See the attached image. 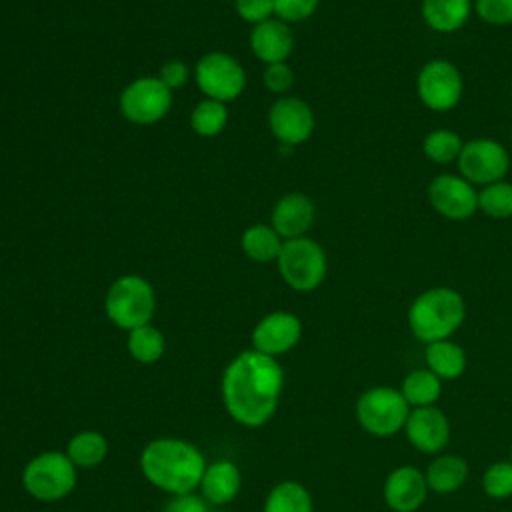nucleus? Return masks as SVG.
<instances>
[{"instance_id": "nucleus-1", "label": "nucleus", "mask_w": 512, "mask_h": 512, "mask_svg": "<svg viewBox=\"0 0 512 512\" xmlns=\"http://www.w3.org/2000/svg\"><path fill=\"white\" fill-rule=\"evenodd\" d=\"M282 386L284 372L274 356L254 348L244 350L222 374V400L226 412L238 424L258 428L278 410Z\"/></svg>"}, {"instance_id": "nucleus-2", "label": "nucleus", "mask_w": 512, "mask_h": 512, "mask_svg": "<svg viewBox=\"0 0 512 512\" xmlns=\"http://www.w3.org/2000/svg\"><path fill=\"white\" fill-rule=\"evenodd\" d=\"M142 474L156 488L176 496L194 492L206 470L202 452L180 438H156L140 454Z\"/></svg>"}, {"instance_id": "nucleus-3", "label": "nucleus", "mask_w": 512, "mask_h": 512, "mask_svg": "<svg viewBox=\"0 0 512 512\" xmlns=\"http://www.w3.org/2000/svg\"><path fill=\"white\" fill-rule=\"evenodd\" d=\"M466 320L464 296L448 286H434L418 294L408 308V326L424 344L450 338Z\"/></svg>"}, {"instance_id": "nucleus-4", "label": "nucleus", "mask_w": 512, "mask_h": 512, "mask_svg": "<svg viewBox=\"0 0 512 512\" xmlns=\"http://www.w3.org/2000/svg\"><path fill=\"white\" fill-rule=\"evenodd\" d=\"M104 310L114 326L128 332L150 324L156 310L154 288L146 278L138 274L120 276L110 284L106 292Z\"/></svg>"}, {"instance_id": "nucleus-5", "label": "nucleus", "mask_w": 512, "mask_h": 512, "mask_svg": "<svg viewBox=\"0 0 512 512\" xmlns=\"http://www.w3.org/2000/svg\"><path fill=\"white\" fill-rule=\"evenodd\" d=\"M410 404L400 388L374 386L356 400V420L364 432L376 438H390L404 430L410 414Z\"/></svg>"}, {"instance_id": "nucleus-6", "label": "nucleus", "mask_w": 512, "mask_h": 512, "mask_svg": "<svg viewBox=\"0 0 512 512\" xmlns=\"http://www.w3.org/2000/svg\"><path fill=\"white\" fill-rule=\"evenodd\" d=\"M276 264L282 280L296 292L316 290L328 272L324 248L308 236L284 240Z\"/></svg>"}, {"instance_id": "nucleus-7", "label": "nucleus", "mask_w": 512, "mask_h": 512, "mask_svg": "<svg viewBox=\"0 0 512 512\" xmlns=\"http://www.w3.org/2000/svg\"><path fill=\"white\" fill-rule=\"evenodd\" d=\"M22 486L40 502L62 500L76 486V466L66 452H42L24 466Z\"/></svg>"}, {"instance_id": "nucleus-8", "label": "nucleus", "mask_w": 512, "mask_h": 512, "mask_svg": "<svg viewBox=\"0 0 512 512\" xmlns=\"http://www.w3.org/2000/svg\"><path fill=\"white\" fill-rule=\"evenodd\" d=\"M172 106V90L158 76H142L126 84L120 94L122 116L138 126L160 122Z\"/></svg>"}, {"instance_id": "nucleus-9", "label": "nucleus", "mask_w": 512, "mask_h": 512, "mask_svg": "<svg viewBox=\"0 0 512 512\" xmlns=\"http://www.w3.org/2000/svg\"><path fill=\"white\" fill-rule=\"evenodd\" d=\"M198 88L206 98L218 102L236 100L246 88V72L242 64L228 52H208L194 68Z\"/></svg>"}, {"instance_id": "nucleus-10", "label": "nucleus", "mask_w": 512, "mask_h": 512, "mask_svg": "<svg viewBox=\"0 0 512 512\" xmlns=\"http://www.w3.org/2000/svg\"><path fill=\"white\" fill-rule=\"evenodd\" d=\"M458 174L474 186H486L504 180L510 168L508 150L492 138H472L464 142L458 156Z\"/></svg>"}, {"instance_id": "nucleus-11", "label": "nucleus", "mask_w": 512, "mask_h": 512, "mask_svg": "<svg viewBox=\"0 0 512 512\" xmlns=\"http://www.w3.org/2000/svg\"><path fill=\"white\" fill-rule=\"evenodd\" d=\"M416 90L426 108L434 112H448L460 102L464 94V80L452 62L434 58L420 68Z\"/></svg>"}, {"instance_id": "nucleus-12", "label": "nucleus", "mask_w": 512, "mask_h": 512, "mask_svg": "<svg viewBox=\"0 0 512 512\" xmlns=\"http://www.w3.org/2000/svg\"><path fill=\"white\" fill-rule=\"evenodd\" d=\"M428 202L448 220H468L478 210V190L460 174H440L428 184Z\"/></svg>"}, {"instance_id": "nucleus-13", "label": "nucleus", "mask_w": 512, "mask_h": 512, "mask_svg": "<svg viewBox=\"0 0 512 512\" xmlns=\"http://www.w3.org/2000/svg\"><path fill=\"white\" fill-rule=\"evenodd\" d=\"M314 124L310 104L296 96H282L268 110L270 132L284 146L304 144L312 136Z\"/></svg>"}, {"instance_id": "nucleus-14", "label": "nucleus", "mask_w": 512, "mask_h": 512, "mask_svg": "<svg viewBox=\"0 0 512 512\" xmlns=\"http://www.w3.org/2000/svg\"><path fill=\"white\" fill-rule=\"evenodd\" d=\"M302 338V322L296 314L276 310L258 320L252 330L254 350L268 356H282L290 352Z\"/></svg>"}, {"instance_id": "nucleus-15", "label": "nucleus", "mask_w": 512, "mask_h": 512, "mask_svg": "<svg viewBox=\"0 0 512 512\" xmlns=\"http://www.w3.org/2000/svg\"><path fill=\"white\" fill-rule=\"evenodd\" d=\"M404 434L418 452L440 454L450 442V420L438 406L412 408Z\"/></svg>"}, {"instance_id": "nucleus-16", "label": "nucleus", "mask_w": 512, "mask_h": 512, "mask_svg": "<svg viewBox=\"0 0 512 512\" xmlns=\"http://www.w3.org/2000/svg\"><path fill=\"white\" fill-rule=\"evenodd\" d=\"M430 494L426 476L416 466L394 468L382 486V496L392 512H418Z\"/></svg>"}, {"instance_id": "nucleus-17", "label": "nucleus", "mask_w": 512, "mask_h": 512, "mask_svg": "<svg viewBox=\"0 0 512 512\" xmlns=\"http://www.w3.org/2000/svg\"><path fill=\"white\" fill-rule=\"evenodd\" d=\"M316 216V208L310 196L302 192L284 194L272 208V228L282 240L306 236Z\"/></svg>"}, {"instance_id": "nucleus-18", "label": "nucleus", "mask_w": 512, "mask_h": 512, "mask_svg": "<svg viewBox=\"0 0 512 512\" xmlns=\"http://www.w3.org/2000/svg\"><path fill=\"white\" fill-rule=\"evenodd\" d=\"M250 48L264 64L286 62L294 50L292 28L280 18H268L252 26Z\"/></svg>"}, {"instance_id": "nucleus-19", "label": "nucleus", "mask_w": 512, "mask_h": 512, "mask_svg": "<svg viewBox=\"0 0 512 512\" xmlns=\"http://www.w3.org/2000/svg\"><path fill=\"white\" fill-rule=\"evenodd\" d=\"M240 470L230 460H216L212 464H206V470L200 480V492L202 498L210 504L222 506L236 498L240 490Z\"/></svg>"}, {"instance_id": "nucleus-20", "label": "nucleus", "mask_w": 512, "mask_h": 512, "mask_svg": "<svg viewBox=\"0 0 512 512\" xmlns=\"http://www.w3.org/2000/svg\"><path fill=\"white\" fill-rule=\"evenodd\" d=\"M470 474L466 458L458 454H438L426 468L424 476L430 492L434 494H452L460 490Z\"/></svg>"}, {"instance_id": "nucleus-21", "label": "nucleus", "mask_w": 512, "mask_h": 512, "mask_svg": "<svg viewBox=\"0 0 512 512\" xmlns=\"http://www.w3.org/2000/svg\"><path fill=\"white\" fill-rule=\"evenodd\" d=\"M474 10L472 0H422L420 12L428 28L450 34L460 30Z\"/></svg>"}, {"instance_id": "nucleus-22", "label": "nucleus", "mask_w": 512, "mask_h": 512, "mask_svg": "<svg viewBox=\"0 0 512 512\" xmlns=\"http://www.w3.org/2000/svg\"><path fill=\"white\" fill-rule=\"evenodd\" d=\"M424 362L426 368L432 370L440 380H456L466 370V352L450 338L436 340L426 344Z\"/></svg>"}, {"instance_id": "nucleus-23", "label": "nucleus", "mask_w": 512, "mask_h": 512, "mask_svg": "<svg viewBox=\"0 0 512 512\" xmlns=\"http://www.w3.org/2000/svg\"><path fill=\"white\" fill-rule=\"evenodd\" d=\"M400 392L410 408L436 406L442 396V380L428 368H414L404 376Z\"/></svg>"}, {"instance_id": "nucleus-24", "label": "nucleus", "mask_w": 512, "mask_h": 512, "mask_svg": "<svg viewBox=\"0 0 512 512\" xmlns=\"http://www.w3.org/2000/svg\"><path fill=\"white\" fill-rule=\"evenodd\" d=\"M284 240L270 224H254L242 232L240 248L254 262H272L278 258Z\"/></svg>"}, {"instance_id": "nucleus-25", "label": "nucleus", "mask_w": 512, "mask_h": 512, "mask_svg": "<svg viewBox=\"0 0 512 512\" xmlns=\"http://www.w3.org/2000/svg\"><path fill=\"white\" fill-rule=\"evenodd\" d=\"M264 512H314V500L304 484L284 480L268 492Z\"/></svg>"}, {"instance_id": "nucleus-26", "label": "nucleus", "mask_w": 512, "mask_h": 512, "mask_svg": "<svg viewBox=\"0 0 512 512\" xmlns=\"http://www.w3.org/2000/svg\"><path fill=\"white\" fill-rule=\"evenodd\" d=\"M108 454L106 438L96 430H82L74 434L66 446V456L76 468H94Z\"/></svg>"}, {"instance_id": "nucleus-27", "label": "nucleus", "mask_w": 512, "mask_h": 512, "mask_svg": "<svg viewBox=\"0 0 512 512\" xmlns=\"http://www.w3.org/2000/svg\"><path fill=\"white\" fill-rule=\"evenodd\" d=\"M126 346H128L130 356L136 362L154 364L164 356L166 340H164V334L156 326L144 324V326H138L128 332Z\"/></svg>"}, {"instance_id": "nucleus-28", "label": "nucleus", "mask_w": 512, "mask_h": 512, "mask_svg": "<svg viewBox=\"0 0 512 512\" xmlns=\"http://www.w3.org/2000/svg\"><path fill=\"white\" fill-rule=\"evenodd\" d=\"M228 124V108L224 102L204 98L200 100L192 114H190V126L198 136L212 138L218 136Z\"/></svg>"}, {"instance_id": "nucleus-29", "label": "nucleus", "mask_w": 512, "mask_h": 512, "mask_svg": "<svg viewBox=\"0 0 512 512\" xmlns=\"http://www.w3.org/2000/svg\"><path fill=\"white\" fill-rule=\"evenodd\" d=\"M462 146L464 142L458 132L448 128H436L424 136L422 152L434 164H448L458 160Z\"/></svg>"}, {"instance_id": "nucleus-30", "label": "nucleus", "mask_w": 512, "mask_h": 512, "mask_svg": "<svg viewBox=\"0 0 512 512\" xmlns=\"http://www.w3.org/2000/svg\"><path fill=\"white\" fill-rule=\"evenodd\" d=\"M478 210L494 220L512 218V182L498 180L482 186L478 190Z\"/></svg>"}, {"instance_id": "nucleus-31", "label": "nucleus", "mask_w": 512, "mask_h": 512, "mask_svg": "<svg viewBox=\"0 0 512 512\" xmlns=\"http://www.w3.org/2000/svg\"><path fill=\"white\" fill-rule=\"evenodd\" d=\"M482 490L492 500L512 498V462H492L482 474Z\"/></svg>"}, {"instance_id": "nucleus-32", "label": "nucleus", "mask_w": 512, "mask_h": 512, "mask_svg": "<svg viewBox=\"0 0 512 512\" xmlns=\"http://www.w3.org/2000/svg\"><path fill=\"white\" fill-rule=\"evenodd\" d=\"M474 12L490 26L512 24V0H476Z\"/></svg>"}, {"instance_id": "nucleus-33", "label": "nucleus", "mask_w": 512, "mask_h": 512, "mask_svg": "<svg viewBox=\"0 0 512 512\" xmlns=\"http://www.w3.org/2000/svg\"><path fill=\"white\" fill-rule=\"evenodd\" d=\"M318 4L320 0H274V14L286 24H294L310 18Z\"/></svg>"}, {"instance_id": "nucleus-34", "label": "nucleus", "mask_w": 512, "mask_h": 512, "mask_svg": "<svg viewBox=\"0 0 512 512\" xmlns=\"http://www.w3.org/2000/svg\"><path fill=\"white\" fill-rule=\"evenodd\" d=\"M264 86L274 92V94H286L292 84H294V72L286 62H276V64H266L264 70Z\"/></svg>"}, {"instance_id": "nucleus-35", "label": "nucleus", "mask_w": 512, "mask_h": 512, "mask_svg": "<svg viewBox=\"0 0 512 512\" xmlns=\"http://www.w3.org/2000/svg\"><path fill=\"white\" fill-rule=\"evenodd\" d=\"M238 16L248 24H260L274 14V0H236Z\"/></svg>"}, {"instance_id": "nucleus-36", "label": "nucleus", "mask_w": 512, "mask_h": 512, "mask_svg": "<svg viewBox=\"0 0 512 512\" xmlns=\"http://www.w3.org/2000/svg\"><path fill=\"white\" fill-rule=\"evenodd\" d=\"M158 78L164 82L166 88H170L174 92V90L182 88L188 82L190 70H188V66L182 60H168V62H164L160 66Z\"/></svg>"}, {"instance_id": "nucleus-37", "label": "nucleus", "mask_w": 512, "mask_h": 512, "mask_svg": "<svg viewBox=\"0 0 512 512\" xmlns=\"http://www.w3.org/2000/svg\"><path fill=\"white\" fill-rule=\"evenodd\" d=\"M164 512H208V502L194 492L176 494L170 498Z\"/></svg>"}, {"instance_id": "nucleus-38", "label": "nucleus", "mask_w": 512, "mask_h": 512, "mask_svg": "<svg viewBox=\"0 0 512 512\" xmlns=\"http://www.w3.org/2000/svg\"><path fill=\"white\" fill-rule=\"evenodd\" d=\"M508 460H510V462H512V446H510V458H508Z\"/></svg>"}, {"instance_id": "nucleus-39", "label": "nucleus", "mask_w": 512, "mask_h": 512, "mask_svg": "<svg viewBox=\"0 0 512 512\" xmlns=\"http://www.w3.org/2000/svg\"><path fill=\"white\" fill-rule=\"evenodd\" d=\"M510 134H512V132H510Z\"/></svg>"}]
</instances>
